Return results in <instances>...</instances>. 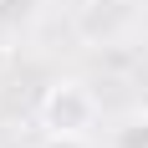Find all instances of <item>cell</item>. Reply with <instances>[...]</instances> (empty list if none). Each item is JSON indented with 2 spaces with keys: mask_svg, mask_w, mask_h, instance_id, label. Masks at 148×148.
Here are the masks:
<instances>
[{
  "mask_svg": "<svg viewBox=\"0 0 148 148\" xmlns=\"http://www.w3.org/2000/svg\"><path fill=\"white\" fill-rule=\"evenodd\" d=\"M41 148H92V143H87V138H66V133H46Z\"/></svg>",
  "mask_w": 148,
  "mask_h": 148,
  "instance_id": "cell-3",
  "label": "cell"
},
{
  "mask_svg": "<svg viewBox=\"0 0 148 148\" xmlns=\"http://www.w3.org/2000/svg\"><path fill=\"white\" fill-rule=\"evenodd\" d=\"M102 118V107H97V92L87 82H77V77H61L51 82L41 97V128L46 133H66V138H87Z\"/></svg>",
  "mask_w": 148,
  "mask_h": 148,
  "instance_id": "cell-1",
  "label": "cell"
},
{
  "mask_svg": "<svg viewBox=\"0 0 148 148\" xmlns=\"http://www.w3.org/2000/svg\"><path fill=\"white\" fill-rule=\"evenodd\" d=\"M112 148H148V112H133L112 128Z\"/></svg>",
  "mask_w": 148,
  "mask_h": 148,
  "instance_id": "cell-2",
  "label": "cell"
}]
</instances>
